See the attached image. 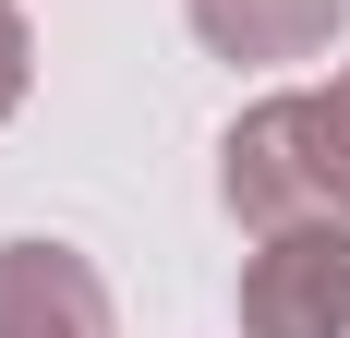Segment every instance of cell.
<instances>
[{"instance_id":"6da1fadb","label":"cell","mask_w":350,"mask_h":338,"mask_svg":"<svg viewBox=\"0 0 350 338\" xmlns=\"http://www.w3.org/2000/svg\"><path fill=\"white\" fill-rule=\"evenodd\" d=\"M217 194H230V218H242L254 242L266 230H338L350 218V157H338V133H326L314 85H302V97H254L242 121H230Z\"/></svg>"},{"instance_id":"7a4b0ae2","label":"cell","mask_w":350,"mask_h":338,"mask_svg":"<svg viewBox=\"0 0 350 338\" xmlns=\"http://www.w3.org/2000/svg\"><path fill=\"white\" fill-rule=\"evenodd\" d=\"M242 338H350V218L266 230L242 254Z\"/></svg>"},{"instance_id":"3957f363","label":"cell","mask_w":350,"mask_h":338,"mask_svg":"<svg viewBox=\"0 0 350 338\" xmlns=\"http://www.w3.org/2000/svg\"><path fill=\"white\" fill-rule=\"evenodd\" d=\"M0 338H121V302L72 242L25 230L0 242Z\"/></svg>"},{"instance_id":"277c9868","label":"cell","mask_w":350,"mask_h":338,"mask_svg":"<svg viewBox=\"0 0 350 338\" xmlns=\"http://www.w3.org/2000/svg\"><path fill=\"white\" fill-rule=\"evenodd\" d=\"M181 25L217 61H314V49H338L350 0H181Z\"/></svg>"},{"instance_id":"5b68a950","label":"cell","mask_w":350,"mask_h":338,"mask_svg":"<svg viewBox=\"0 0 350 338\" xmlns=\"http://www.w3.org/2000/svg\"><path fill=\"white\" fill-rule=\"evenodd\" d=\"M25 85H36V25H25V0H0V121L25 109Z\"/></svg>"},{"instance_id":"8992f818","label":"cell","mask_w":350,"mask_h":338,"mask_svg":"<svg viewBox=\"0 0 350 338\" xmlns=\"http://www.w3.org/2000/svg\"><path fill=\"white\" fill-rule=\"evenodd\" d=\"M314 97H326V133H338V157H350V73H338V85H314Z\"/></svg>"}]
</instances>
